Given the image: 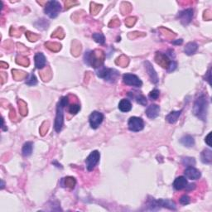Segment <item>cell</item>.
<instances>
[{
  "label": "cell",
  "mask_w": 212,
  "mask_h": 212,
  "mask_svg": "<svg viewBox=\"0 0 212 212\" xmlns=\"http://www.w3.org/2000/svg\"><path fill=\"white\" fill-rule=\"evenodd\" d=\"M85 62L89 66L97 69L103 66L104 61V54L101 50H94L85 52L84 56Z\"/></svg>",
  "instance_id": "cell-1"
},
{
  "label": "cell",
  "mask_w": 212,
  "mask_h": 212,
  "mask_svg": "<svg viewBox=\"0 0 212 212\" xmlns=\"http://www.w3.org/2000/svg\"><path fill=\"white\" fill-rule=\"evenodd\" d=\"M208 100L204 94H201L196 99L193 106L194 114L203 121L206 120L208 111Z\"/></svg>",
  "instance_id": "cell-2"
},
{
  "label": "cell",
  "mask_w": 212,
  "mask_h": 212,
  "mask_svg": "<svg viewBox=\"0 0 212 212\" xmlns=\"http://www.w3.org/2000/svg\"><path fill=\"white\" fill-rule=\"evenodd\" d=\"M69 104V99L67 96L61 97L60 101L57 105V114L55 118L54 128L57 133H60L62 129L64 124V108Z\"/></svg>",
  "instance_id": "cell-3"
},
{
  "label": "cell",
  "mask_w": 212,
  "mask_h": 212,
  "mask_svg": "<svg viewBox=\"0 0 212 212\" xmlns=\"http://www.w3.org/2000/svg\"><path fill=\"white\" fill-rule=\"evenodd\" d=\"M97 76L99 78H103L108 82L114 83L117 81L119 73L118 71H116L114 69L106 68V67L100 66L99 70L97 71Z\"/></svg>",
  "instance_id": "cell-4"
},
{
  "label": "cell",
  "mask_w": 212,
  "mask_h": 212,
  "mask_svg": "<svg viewBox=\"0 0 212 212\" xmlns=\"http://www.w3.org/2000/svg\"><path fill=\"white\" fill-rule=\"evenodd\" d=\"M61 11V5L59 2L52 0L47 3L45 7V13L51 18H56Z\"/></svg>",
  "instance_id": "cell-5"
},
{
  "label": "cell",
  "mask_w": 212,
  "mask_h": 212,
  "mask_svg": "<svg viewBox=\"0 0 212 212\" xmlns=\"http://www.w3.org/2000/svg\"><path fill=\"white\" fill-rule=\"evenodd\" d=\"M128 127L132 132H139L144 129V122L139 117H131L128 122Z\"/></svg>",
  "instance_id": "cell-6"
},
{
  "label": "cell",
  "mask_w": 212,
  "mask_h": 212,
  "mask_svg": "<svg viewBox=\"0 0 212 212\" xmlns=\"http://www.w3.org/2000/svg\"><path fill=\"white\" fill-rule=\"evenodd\" d=\"M99 158L100 154L98 151H93L90 155L88 156V158L85 160V164H86V168L88 171H93L94 168L97 166L98 163L99 162Z\"/></svg>",
  "instance_id": "cell-7"
},
{
  "label": "cell",
  "mask_w": 212,
  "mask_h": 212,
  "mask_svg": "<svg viewBox=\"0 0 212 212\" xmlns=\"http://www.w3.org/2000/svg\"><path fill=\"white\" fill-rule=\"evenodd\" d=\"M123 81L125 85L135 86V87H141L143 85L142 80L134 74H124L123 76Z\"/></svg>",
  "instance_id": "cell-8"
},
{
  "label": "cell",
  "mask_w": 212,
  "mask_h": 212,
  "mask_svg": "<svg viewBox=\"0 0 212 212\" xmlns=\"http://www.w3.org/2000/svg\"><path fill=\"white\" fill-rule=\"evenodd\" d=\"M104 120V115L103 114L99 113L98 111H94L90 115L89 121H90V127L94 129H96L99 127V125L101 124L102 122Z\"/></svg>",
  "instance_id": "cell-9"
},
{
  "label": "cell",
  "mask_w": 212,
  "mask_h": 212,
  "mask_svg": "<svg viewBox=\"0 0 212 212\" xmlns=\"http://www.w3.org/2000/svg\"><path fill=\"white\" fill-rule=\"evenodd\" d=\"M193 15L194 11L192 8H186V9L183 10L182 12H180L177 17L179 18L180 21H181L182 25L186 26L191 22V20L193 18Z\"/></svg>",
  "instance_id": "cell-10"
},
{
  "label": "cell",
  "mask_w": 212,
  "mask_h": 212,
  "mask_svg": "<svg viewBox=\"0 0 212 212\" xmlns=\"http://www.w3.org/2000/svg\"><path fill=\"white\" fill-rule=\"evenodd\" d=\"M155 61L158 65H160L163 68L167 69L169 67L171 61L169 59V57H167V55L163 53V52H157L155 56Z\"/></svg>",
  "instance_id": "cell-11"
},
{
  "label": "cell",
  "mask_w": 212,
  "mask_h": 212,
  "mask_svg": "<svg viewBox=\"0 0 212 212\" xmlns=\"http://www.w3.org/2000/svg\"><path fill=\"white\" fill-rule=\"evenodd\" d=\"M144 66H145V69H146L147 72H148V75H149L150 80L154 84H157L159 81V79H158V74L156 72V71L154 70V68L152 66V64L149 62V61H146L144 62Z\"/></svg>",
  "instance_id": "cell-12"
},
{
  "label": "cell",
  "mask_w": 212,
  "mask_h": 212,
  "mask_svg": "<svg viewBox=\"0 0 212 212\" xmlns=\"http://www.w3.org/2000/svg\"><path fill=\"white\" fill-rule=\"evenodd\" d=\"M184 175L186 178L190 180H197L200 177V172L194 167H186V170L184 171Z\"/></svg>",
  "instance_id": "cell-13"
},
{
  "label": "cell",
  "mask_w": 212,
  "mask_h": 212,
  "mask_svg": "<svg viewBox=\"0 0 212 212\" xmlns=\"http://www.w3.org/2000/svg\"><path fill=\"white\" fill-rule=\"evenodd\" d=\"M160 112V107L158 104H151L146 109V115L151 119H154L159 115Z\"/></svg>",
  "instance_id": "cell-14"
},
{
  "label": "cell",
  "mask_w": 212,
  "mask_h": 212,
  "mask_svg": "<svg viewBox=\"0 0 212 212\" xmlns=\"http://www.w3.org/2000/svg\"><path fill=\"white\" fill-rule=\"evenodd\" d=\"M129 96L134 99L138 104L141 105H147V99L144 94H142L140 92H129Z\"/></svg>",
  "instance_id": "cell-15"
},
{
  "label": "cell",
  "mask_w": 212,
  "mask_h": 212,
  "mask_svg": "<svg viewBox=\"0 0 212 212\" xmlns=\"http://www.w3.org/2000/svg\"><path fill=\"white\" fill-rule=\"evenodd\" d=\"M34 61H35V66L37 69H43L47 63L45 56L42 52L36 53L35 57H34Z\"/></svg>",
  "instance_id": "cell-16"
},
{
  "label": "cell",
  "mask_w": 212,
  "mask_h": 212,
  "mask_svg": "<svg viewBox=\"0 0 212 212\" xmlns=\"http://www.w3.org/2000/svg\"><path fill=\"white\" fill-rule=\"evenodd\" d=\"M157 202H158V205L159 208L164 207L172 210H177V205H176V204L172 200H162V199H160V200H157Z\"/></svg>",
  "instance_id": "cell-17"
},
{
  "label": "cell",
  "mask_w": 212,
  "mask_h": 212,
  "mask_svg": "<svg viewBox=\"0 0 212 212\" xmlns=\"http://www.w3.org/2000/svg\"><path fill=\"white\" fill-rule=\"evenodd\" d=\"M186 186H187V181H186V178L185 177H177L173 182V187L177 191L186 188Z\"/></svg>",
  "instance_id": "cell-18"
},
{
  "label": "cell",
  "mask_w": 212,
  "mask_h": 212,
  "mask_svg": "<svg viewBox=\"0 0 212 212\" xmlns=\"http://www.w3.org/2000/svg\"><path fill=\"white\" fill-rule=\"evenodd\" d=\"M182 110H177V111H172L171 113H169L166 116V120L169 124H175L178 120L181 114H182Z\"/></svg>",
  "instance_id": "cell-19"
},
{
  "label": "cell",
  "mask_w": 212,
  "mask_h": 212,
  "mask_svg": "<svg viewBox=\"0 0 212 212\" xmlns=\"http://www.w3.org/2000/svg\"><path fill=\"white\" fill-rule=\"evenodd\" d=\"M119 109L122 112H129L132 109V104L128 99H123L119 104Z\"/></svg>",
  "instance_id": "cell-20"
},
{
  "label": "cell",
  "mask_w": 212,
  "mask_h": 212,
  "mask_svg": "<svg viewBox=\"0 0 212 212\" xmlns=\"http://www.w3.org/2000/svg\"><path fill=\"white\" fill-rule=\"evenodd\" d=\"M181 144L186 148H191L195 145V139L191 135H185L180 140Z\"/></svg>",
  "instance_id": "cell-21"
},
{
  "label": "cell",
  "mask_w": 212,
  "mask_h": 212,
  "mask_svg": "<svg viewBox=\"0 0 212 212\" xmlns=\"http://www.w3.org/2000/svg\"><path fill=\"white\" fill-rule=\"evenodd\" d=\"M200 158H201V162L203 163L210 164L212 162V152L209 149L203 150L201 154H200Z\"/></svg>",
  "instance_id": "cell-22"
},
{
  "label": "cell",
  "mask_w": 212,
  "mask_h": 212,
  "mask_svg": "<svg viewBox=\"0 0 212 212\" xmlns=\"http://www.w3.org/2000/svg\"><path fill=\"white\" fill-rule=\"evenodd\" d=\"M198 45L196 43H187L184 48V52L186 55L191 56V55L195 54V52L197 51Z\"/></svg>",
  "instance_id": "cell-23"
},
{
  "label": "cell",
  "mask_w": 212,
  "mask_h": 212,
  "mask_svg": "<svg viewBox=\"0 0 212 212\" xmlns=\"http://www.w3.org/2000/svg\"><path fill=\"white\" fill-rule=\"evenodd\" d=\"M33 144L32 142H27L25 143L23 147V149H22V153L24 157H28L32 154L33 153Z\"/></svg>",
  "instance_id": "cell-24"
},
{
  "label": "cell",
  "mask_w": 212,
  "mask_h": 212,
  "mask_svg": "<svg viewBox=\"0 0 212 212\" xmlns=\"http://www.w3.org/2000/svg\"><path fill=\"white\" fill-rule=\"evenodd\" d=\"M62 181L64 182V186L69 187V188H74L76 184V179L72 177H67L66 178H63Z\"/></svg>",
  "instance_id": "cell-25"
},
{
  "label": "cell",
  "mask_w": 212,
  "mask_h": 212,
  "mask_svg": "<svg viewBox=\"0 0 212 212\" xmlns=\"http://www.w3.org/2000/svg\"><path fill=\"white\" fill-rule=\"evenodd\" d=\"M92 38L94 40V42H96L97 43L101 44V45L104 44V43H105V38H104V34H102L101 33H94Z\"/></svg>",
  "instance_id": "cell-26"
},
{
  "label": "cell",
  "mask_w": 212,
  "mask_h": 212,
  "mask_svg": "<svg viewBox=\"0 0 212 212\" xmlns=\"http://www.w3.org/2000/svg\"><path fill=\"white\" fill-rule=\"evenodd\" d=\"M13 76L16 80H21L27 76V74L24 71H18V70H13Z\"/></svg>",
  "instance_id": "cell-27"
},
{
  "label": "cell",
  "mask_w": 212,
  "mask_h": 212,
  "mask_svg": "<svg viewBox=\"0 0 212 212\" xmlns=\"http://www.w3.org/2000/svg\"><path fill=\"white\" fill-rule=\"evenodd\" d=\"M45 46L52 52H58L61 48V44L57 43H46Z\"/></svg>",
  "instance_id": "cell-28"
},
{
  "label": "cell",
  "mask_w": 212,
  "mask_h": 212,
  "mask_svg": "<svg viewBox=\"0 0 212 212\" xmlns=\"http://www.w3.org/2000/svg\"><path fill=\"white\" fill-rule=\"evenodd\" d=\"M182 164L186 167H194L196 165V160L194 158L186 157L182 158Z\"/></svg>",
  "instance_id": "cell-29"
},
{
  "label": "cell",
  "mask_w": 212,
  "mask_h": 212,
  "mask_svg": "<svg viewBox=\"0 0 212 212\" xmlns=\"http://www.w3.org/2000/svg\"><path fill=\"white\" fill-rule=\"evenodd\" d=\"M18 105H19V111H20V114H21L23 116H25L28 114V107H27V104L22 99H19L18 101Z\"/></svg>",
  "instance_id": "cell-30"
},
{
  "label": "cell",
  "mask_w": 212,
  "mask_h": 212,
  "mask_svg": "<svg viewBox=\"0 0 212 212\" xmlns=\"http://www.w3.org/2000/svg\"><path fill=\"white\" fill-rule=\"evenodd\" d=\"M26 84L30 85V86L36 85L38 84V80H37V77L34 74H31L28 77L26 78Z\"/></svg>",
  "instance_id": "cell-31"
},
{
  "label": "cell",
  "mask_w": 212,
  "mask_h": 212,
  "mask_svg": "<svg viewBox=\"0 0 212 212\" xmlns=\"http://www.w3.org/2000/svg\"><path fill=\"white\" fill-rule=\"evenodd\" d=\"M116 64L119 65L122 67H126L128 66V64H129V58L125 57V56H121L120 57H119L117 59Z\"/></svg>",
  "instance_id": "cell-32"
},
{
  "label": "cell",
  "mask_w": 212,
  "mask_h": 212,
  "mask_svg": "<svg viewBox=\"0 0 212 212\" xmlns=\"http://www.w3.org/2000/svg\"><path fill=\"white\" fill-rule=\"evenodd\" d=\"M48 22H47L45 19H41L35 23V26L38 29H46L48 27Z\"/></svg>",
  "instance_id": "cell-33"
},
{
  "label": "cell",
  "mask_w": 212,
  "mask_h": 212,
  "mask_svg": "<svg viewBox=\"0 0 212 212\" xmlns=\"http://www.w3.org/2000/svg\"><path fill=\"white\" fill-rule=\"evenodd\" d=\"M16 62L18 65H21V66H28L29 65V60L25 57H23V56H18V57L16 58Z\"/></svg>",
  "instance_id": "cell-34"
},
{
  "label": "cell",
  "mask_w": 212,
  "mask_h": 212,
  "mask_svg": "<svg viewBox=\"0 0 212 212\" xmlns=\"http://www.w3.org/2000/svg\"><path fill=\"white\" fill-rule=\"evenodd\" d=\"M80 104H71V105L69 106V113L71 114H76L80 111Z\"/></svg>",
  "instance_id": "cell-35"
},
{
  "label": "cell",
  "mask_w": 212,
  "mask_h": 212,
  "mask_svg": "<svg viewBox=\"0 0 212 212\" xmlns=\"http://www.w3.org/2000/svg\"><path fill=\"white\" fill-rule=\"evenodd\" d=\"M160 95V92L159 90H157V89H154L153 90H152L149 94V98L152 99V100H156V99H158V97Z\"/></svg>",
  "instance_id": "cell-36"
},
{
  "label": "cell",
  "mask_w": 212,
  "mask_h": 212,
  "mask_svg": "<svg viewBox=\"0 0 212 212\" xmlns=\"http://www.w3.org/2000/svg\"><path fill=\"white\" fill-rule=\"evenodd\" d=\"M135 23H136V18H134V17H129V18H128L125 20V24H126L129 28H131V27L134 26Z\"/></svg>",
  "instance_id": "cell-37"
},
{
  "label": "cell",
  "mask_w": 212,
  "mask_h": 212,
  "mask_svg": "<svg viewBox=\"0 0 212 212\" xmlns=\"http://www.w3.org/2000/svg\"><path fill=\"white\" fill-rule=\"evenodd\" d=\"M26 37L28 38L30 42H36L39 38V36L36 35V34H33V33H30V32H28L26 33Z\"/></svg>",
  "instance_id": "cell-38"
},
{
  "label": "cell",
  "mask_w": 212,
  "mask_h": 212,
  "mask_svg": "<svg viewBox=\"0 0 212 212\" xmlns=\"http://www.w3.org/2000/svg\"><path fill=\"white\" fill-rule=\"evenodd\" d=\"M93 5H94V7H93L92 6L91 8H90V12L92 13V14H97V13L99 12V10L101 9V7L102 5H99V4H96V3H93Z\"/></svg>",
  "instance_id": "cell-39"
},
{
  "label": "cell",
  "mask_w": 212,
  "mask_h": 212,
  "mask_svg": "<svg viewBox=\"0 0 212 212\" xmlns=\"http://www.w3.org/2000/svg\"><path fill=\"white\" fill-rule=\"evenodd\" d=\"M191 200H190V197H189L187 195H183L182 197L180 198V203L183 205H188L189 203H190Z\"/></svg>",
  "instance_id": "cell-40"
},
{
  "label": "cell",
  "mask_w": 212,
  "mask_h": 212,
  "mask_svg": "<svg viewBox=\"0 0 212 212\" xmlns=\"http://www.w3.org/2000/svg\"><path fill=\"white\" fill-rule=\"evenodd\" d=\"M47 130H48V122H44L40 129L41 134L43 135H43H45L46 133L47 132Z\"/></svg>",
  "instance_id": "cell-41"
},
{
  "label": "cell",
  "mask_w": 212,
  "mask_h": 212,
  "mask_svg": "<svg viewBox=\"0 0 212 212\" xmlns=\"http://www.w3.org/2000/svg\"><path fill=\"white\" fill-rule=\"evenodd\" d=\"M176 68H177V62L174 61H171V64H170L169 67L167 68V71H169V72H171V71H174Z\"/></svg>",
  "instance_id": "cell-42"
},
{
  "label": "cell",
  "mask_w": 212,
  "mask_h": 212,
  "mask_svg": "<svg viewBox=\"0 0 212 212\" xmlns=\"http://www.w3.org/2000/svg\"><path fill=\"white\" fill-rule=\"evenodd\" d=\"M211 133H209V134L207 135V136L205 137V143H206V144H207V145L209 147H212V144H211Z\"/></svg>",
  "instance_id": "cell-43"
},
{
  "label": "cell",
  "mask_w": 212,
  "mask_h": 212,
  "mask_svg": "<svg viewBox=\"0 0 212 212\" xmlns=\"http://www.w3.org/2000/svg\"><path fill=\"white\" fill-rule=\"evenodd\" d=\"M205 80H207L210 85L211 84V83H210V80H211V77H210V69L209 70V71H208V72L206 73V75H205Z\"/></svg>",
  "instance_id": "cell-44"
},
{
  "label": "cell",
  "mask_w": 212,
  "mask_h": 212,
  "mask_svg": "<svg viewBox=\"0 0 212 212\" xmlns=\"http://www.w3.org/2000/svg\"><path fill=\"white\" fill-rule=\"evenodd\" d=\"M196 187V184H190L188 186H186V188L187 191H191V190H193Z\"/></svg>",
  "instance_id": "cell-45"
},
{
  "label": "cell",
  "mask_w": 212,
  "mask_h": 212,
  "mask_svg": "<svg viewBox=\"0 0 212 212\" xmlns=\"http://www.w3.org/2000/svg\"><path fill=\"white\" fill-rule=\"evenodd\" d=\"M183 43V40L182 39H178L177 41H173L172 42V44H174V45H181Z\"/></svg>",
  "instance_id": "cell-46"
},
{
  "label": "cell",
  "mask_w": 212,
  "mask_h": 212,
  "mask_svg": "<svg viewBox=\"0 0 212 212\" xmlns=\"http://www.w3.org/2000/svg\"><path fill=\"white\" fill-rule=\"evenodd\" d=\"M75 3H74V2H66V6L67 8H70L71 6V5H74Z\"/></svg>",
  "instance_id": "cell-47"
},
{
  "label": "cell",
  "mask_w": 212,
  "mask_h": 212,
  "mask_svg": "<svg viewBox=\"0 0 212 212\" xmlns=\"http://www.w3.org/2000/svg\"><path fill=\"white\" fill-rule=\"evenodd\" d=\"M52 164H56V165H57V167H61V164H58V163H57L56 161H55V162H52Z\"/></svg>",
  "instance_id": "cell-48"
},
{
  "label": "cell",
  "mask_w": 212,
  "mask_h": 212,
  "mask_svg": "<svg viewBox=\"0 0 212 212\" xmlns=\"http://www.w3.org/2000/svg\"><path fill=\"white\" fill-rule=\"evenodd\" d=\"M1 189H3L4 188V182L3 181V180H1Z\"/></svg>",
  "instance_id": "cell-49"
}]
</instances>
